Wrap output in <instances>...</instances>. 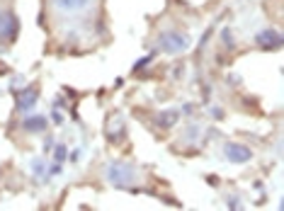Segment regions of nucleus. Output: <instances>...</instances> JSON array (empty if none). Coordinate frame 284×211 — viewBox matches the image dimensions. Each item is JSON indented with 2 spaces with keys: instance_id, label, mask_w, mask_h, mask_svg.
I'll return each mask as SVG.
<instances>
[{
  "instance_id": "nucleus-1",
  "label": "nucleus",
  "mask_w": 284,
  "mask_h": 211,
  "mask_svg": "<svg viewBox=\"0 0 284 211\" xmlns=\"http://www.w3.org/2000/svg\"><path fill=\"white\" fill-rule=\"evenodd\" d=\"M226 153L231 155L233 160H248V158H250V151H248V148H243L241 151V146H228Z\"/></svg>"
}]
</instances>
